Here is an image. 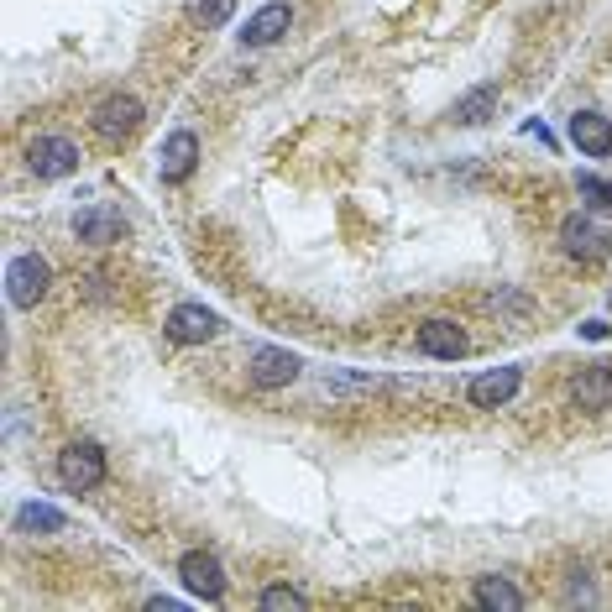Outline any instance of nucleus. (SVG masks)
Instances as JSON below:
<instances>
[{"label":"nucleus","instance_id":"f257e3e1","mask_svg":"<svg viewBox=\"0 0 612 612\" xmlns=\"http://www.w3.org/2000/svg\"><path fill=\"white\" fill-rule=\"evenodd\" d=\"M58 482L63 492H95L105 482V450L95 440H74L58 450Z\"/></svg>","mask_w":612,"mask_h":612},{"label":"nucleus","instance_id":"f03ea898","mask_svg":"<svg viewBox=\"0 0 612 612\" xmlns=\"http://www.w3.org/2000/svg\"><path fill=\"white\" fill-rule=\"evenodd\" d=\"M89 126H95L100 142L121 147V142H131V136L142 131V100L136 95H105L95 105V116H89Z\"/></svg>","mask_w":612,"mask_h":612},{"label":"nucleus","instance_id":"7ed1b4c3","mask_svg":"<svg viewBox=\"0 0 612 612\" xmlns=\"http://www.w3.org/2000/svg\"><path fill=\"white\" fill-rule=\"evenodd\" d=\"M48 288H53V267H48V257H37V252L11 257V267H6V299H11L16 309H32Z\"/></svg>","mask_w":612,"mask_h":612},{"label":"nucleus","instance_id":"20e7f679","mask_svg":"<svg viewBox=\"0 0 612 612\" xmlns=\"http://www.w3.org/2000/svg\"><path fill=\"white\" fill-rule=\"evenodd\" d=\"M299 372H304V361L293 356V351H283V346H257L252 356H246V382H252V388H262V393L299 382Z\"/></svg>","mask_w":612,"mask_h":612},{"label":"nucleus","instance_id":"39448f33","mask_svg":"<svg viewBox=\"0 0 612 612\" xmlns=\"http://www.w3.org/2000/svg\"><path fill=\"white\" fill-rule=\"evenodd\" d=\"M414 346H419L424 356H435V361H456V356L471 351V335H466L456 320L435 314V320H424V325L414 330Z\"/></svg>","mask_w":612,"mask_h":612},{"label":"nucleus","instance_id":"423d86ee","mask_svg":"<svg viewBox=\"0 0 612 612\" xmlns=\"http://www.w3.org/2000/svg\"><path fill=\"white\" fill-rule=\"evenodd\" d=\"M560 246H565V252H571L576 262H602V257H612V231L592 225L586 215H565V225H560Z\"/></svg>","mask_w":612,"mask_h":612},{"label":"nucleus","instance_id":"0eeeda50","mask_svg":"<svg viewBox=\"0 0 612 612\" xmlns=\"http://www.w3.org/2000/svg\"><path fill=\"white\" fill-rule=\"evenodd\" d=\"M27 168L37 178H68V173H79V147L68 136H37L27 147Z\"/></svg>","mask_w":612,"mask_h":612},{"label":"nucleus","instance_id":"6e6552de","mask_svg":"<svg viewBox=\"0 0 612 612\" xmlns=\"http://www.w3.org/2000/svg\"><path fill=\"white\" fill-rule=\"evenodd\" d=\"M178 581H184L199 602H220L225 597V571H220V560L210 550H189L184 560H178Z\"/></svg>","mask_w":612,"mask_h":612},{"label":"nucleus","instance_id":"1a4fd4ad","mask_svg":"<svg viewBox=\"0 0 612 612\" xmlns=\"http://www.w3.org/2000/svg\"><path fill=\"white\" fill-rule=\"evenodd\" d=\"M215 335H220V314L204 304H178L168 314V340H178V346H204Z\"/></svg>","mask_w":612,"mask_h":612},{"label":"nucleus","instance_id":"9d476101","mask_svg":"<svg viewBox=\"0 0 612 612\" xmlns=\"http://www.w3.org/2000/svg\"><path fill=\"white\" fill-rule=\"evenodd\" d=\"M199 168V136L194 131H173L163 152H157V178L163 184H184V178Z\"/></svg>","mask_w":612,"mask_h":612},{"label":"nucleus","instance_id":"9b49d317","mask_svg":"<svg viewBox=\"0 0 612 612\" xmlns=\"http://www.w3.org/2000/svg\"><path fill=\"white\" fill-rule=\"evenodd\" d=\"M74 236L84 246H116V241H126V220L116 210H105V204H89V210L74 215Z\"/></svg>","mask_w":612,"mask_h":612},{"label":"nucleus","instance_id":"f8f14e48","mask_svg":"<svg viewBox=\"0 0 612 612\" xmlns=\"http://www.w3.org/2000/svg\"><path fill=\"white\" fill-rule=\"evenodd\" d=\"M288 27H293V6L272 0V6H262V11L241 27V48H272V42H278Z\"/></svg>","mask_w":612,"mask_h":612},{"label":"nucleus","instance_id":"ddd939ff","mask_svg":"<svg viewBox=\"0 0 612 612\" xmlns=\"http://www.w3.org/2000/svg\"><path fill=\"white\" fill-rule=\"evenodd\" d=\"M571 403L586 408V414H602L612 408V367L597 361V367H581V377L571 382Z\"/></svg>","mask_w":612,"mask_h":612},{"label":"nucleus","instance_id":"4468645a","mask_svg":"<svg viewBox=\"0 0 612 612\" xmlns=\"http://www.w3.org/2000/svg\"><path fill=\"white\" fill-rule=\"evenodd\" d=\"M571 142L581 157H607L612 152V121L597 116V110H576L571 116Z\"/></svg>","mask_w":612,"mask_h":612},{"label":"nucleus","instance_id":"2eb2a0df","mask_svg":"<svg viewBox=\"0 0 612 612\" xmlns=\"http://www.w3.org/2000/svg\"><path fill=\"white\" fill-rule=\"evenodd\" d=\"M518 367H492L482 377H471V408H503L513 393H518Z\"/></svg>","mask_w":612,"mask_h":612},{"label":"nucleus","instance_id":"dca6fc26","mask_svg":"<svg viewBox=\"0 0 612 612\" xmlns=\"http://www.w3.org/2000/svg\"><path fill=\"white\" fill-rule=\"evenodd\" d=\"M487 116H497V89L492 84H476L471 95H461L456 105H450V121L456 126H482Z\"/></svg>","mask_w":612,"mask_h":612},{"label":"nucleus","instance_id":"f3484780","mask_svg":"<svg viewBox=\"0 0 612 612\" xmlns=\"http://www.w3.org/2000/svg\"><path fill=\"white\" fill-rule=\"evenodd\" d=\"M471 597H476V607H487V612H497V607H524V592L508 581V576H476V586H471Z\"/></svg>","mask_w":612,"mask_h":612},{"label":"nucleus","instance_id":"a211bd4d","mask_svg":"<svg viewBox=\"0 0 612 612\" xmlns=\"http://www.w3.org/2000/svg\"><path fill=\"white\" fill-rule=\"evenodd\" d=\"M16 529L21 534H63L68 518L53 503H27V508H16Z\"/></svg>","mask_w":612,"mask_h":612},{"label":"nucleus","instance_id":"6ab92c4d","mask_svg":"<svg viewBox=\"0 0 612 612\" xmlns=\"http://www.w3.org/2000/svg\"><path fill=\"white\" fill-rule=\"evenodd\" d=\"M231 11H236V0H184L189 27H199V32H215V27H225V21H231Z\"/></svg>","mask_w":612,"mask_h":612},{"label":"nucleus","instance_id":"aec40b11","mask_svg":"<svg viewBox=\"0 0 612 612\" xmlns=\"http://www.w3.org/2000/svg\"><path fill=\"white\" fill-rule=\"evenodd\" d=\"M576 189H581V199H586V210H602V215H612V184H607V178H597V173H581V178H576Z\"/></svg>","mask_w":612,"mask_h":612},{"label":"nucleus","instance_id":"412c9836","mask_svg":"<svg viewBox=\"0 0 612 612\" xmlns=\"http://www.w3.org/2000/svg\"><path fill=\"white\" fill-rule=\"evenodd\" d=\"M262 607H304V592H299V586H267Z\"/></svg>","mask_w":612,"mask_h":612},{"label":"nucleus","instance_id":"4be33fe9","mask_svg":"<svg viewBox=\"0 0 612 612\" xmlns=\"http://www.w3.org/2000/svg\"><path fill=\"white\" fill-rule=\"evenodd\" d=\"M581 335H586V340H607V325H602V320H586Z\"/></svg>","mask_w":612,"mask_h":612},{"label":"nucleus","instance_id":"5701e85b","mask_svg":"<svg viewBox=\"0 0 612 612\" xmlns=\"http://www.w3.org/2000/svg\"><path fill=\"white\" fill-rule=\"evenodd\" d=\"M147 607H152V612H178V602H173V597H147Z\"/></svg>","mask_w":612,"mask_h":612}]
</instances>
